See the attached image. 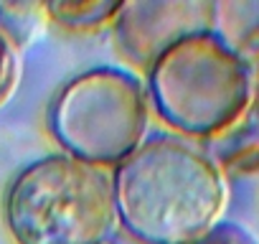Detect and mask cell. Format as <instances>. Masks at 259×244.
Segmentation results:
<instances>
[{
  "mask_svg": "<svg viewBox=\"0 0 259 244\" xmlns=\"http://www.w3.org/2000/svg\"><path fill=\"white\" fill-rule=\"evenodd\" d=\"M16 244H102L117 224L112 176L66 153L28 163L3 196Z\"/></svg>",
  "mask_w": 259,
  "mask_h": 244,
  "instance_id": "cell-2",
  "label": "cell"
},
{
  "mask_svg": "<svg viewBox=\"0 0 259 244\" xmlns=\"http://www.w3.org/2000/svg\"><path fill=\"white\" fill-rule=\"evenodd\" d=\"M114 211L140 244H193L224 221L229 186L213 158L183 138L145 140L112 173Z\"/></svg>",
  "mask_w": 259,
  "mask_h": 244,
  "instance_id": "cell-1",
  "label": "cell"
},
{
  "mask_svg": "<svg viewBox=\"0 0 259 244\" xmlns=\"http://www.w3.org/2000/svg\"><path fill=\"white\" fill-rule=\"evenodd\" d=\"M193 244H259L246 229H241L239 224H229L221 221L216 229H211L206 236L196 239Z\"/></svg>",
  "mask_w": 259,
  "mask_h": 244,
  "instance_id": "cell-10",
  "label": "cell"
},
{
  "mask_svg": "<svg viewBox=\"0 0 259 244\" xmlns=\"http://www.w3.org/2000/svg\"><path fill=\"white\" fill-rule=\"evenodd\" d=\"M46 125L66 155L97 168H117L145 143L148 89L124 69H87L54 94Z\"/></svg>",
  "mask_w": 259,
  "mask_h": 244,
  "instance_id": "cell-4",
  "label": "cell"
},
{
  "mask_svg": "<svg viewBox=\"0 0 259 244\" xmlns=\"http://www.w3.org/2000/svg\"><path fill=\"white\" fill-rule=\"evenodd\" d=\"M114 44L135 66L150 69L178 41L213 31L208 0H133L122 3L114 23Z\"/></svg>",
  "mask_w": 259,
  "mask_h": 244,
  "instance_id": "cell-5",
  "label": "cell"
},
{
  "mask_svg": "<svg viewBox=\"0 0 259 244\" xmlns=\"http://www.w3.org/2000/svg\"><path fill=\"white\" fill-rule=\"evenodd\" d=\"M148 99L183 140L208 143L251 104V66L213 31L196 33L178 41L148 69Z\"/></svg>",
  "mask_w": 259,
  "mask_h": 244,
  "instance_id": "cell-3",
  "label": "cell"
},
{
  "mask_svg": "<svg viewBox=\"0 0 259 244\" xmlns=\"http://www.w3.org/2000/svg\"><path fill=\"white\" fill-rule=\"evenodd\" d=\"M213 33L244 61L259 56V0L213 3Z\"/></svg>",
  "mask_w": 259,
  "mask_h": 244,
  "instance_id": "cell-7",
  "label": "cell"
},
{
  "mask_svg": "<svg viewBox=\"0 0 259 244\" xmlns=\"http://www.w3.org/2000/svg\"><path fill=\"white\" fill-rule=\"evenodd\" d=\"M119 8L122 3H107V0H87V3H81V0H61V3L44 6V13L54 23L69 31L92 33L104 26H112Z\"/></svg>",
  "mask_w": 259,
  "mask_h": 244,
  "instance_id": "cell-8",
  "label": "cell"
},
{
  "mask_svg": "<svg viewBox=\"0 0 259 244\" xmlns=\"http://www.w3.org/2000/svg\"><path fill=\"white\" fill-rule=\"evenodd\" d=\"M102 244H117V241H102Z\"/></svg>",
  "mask_w": 259,
  "mask_h": 244,
  "instance_id": "cell-11",
  "label": "cell"
},
{
  "mask_svg": "<svg viewBox=\"0 0 259 244\" xmlns=\"http://www.w3.org/2000/svg\"><path fill=\"white\" fill-rule=\"evenodd\" d=\"M21 79V44L0 21V107H6L8 99L16 94Z\"/></svg>",
  "mask_w": 259,
  "mask_h": 244,
  "instance_id": "cell-9",
  "label": "cell"
},
{
  "mask_svg": "<svg viewBox=\"0 0 259 244\" xmlns=\"http://www.w3.org/2000/svg\"><path fill=\"white\" fill-rule=\"evenodd\" d=\"M208 155L224 176H259V94L229 130L208 140Z\"/></svg>",
  "mask_w": 259,
  "mask_h": 244,
  "instance_id": "cell-6",
  "label": "cell"
}]
</instances>
